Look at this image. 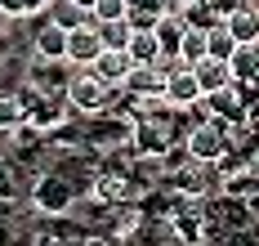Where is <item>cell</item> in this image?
Wrapping results in <instances>:
<instances>
[{
    "instance_id": "6da1fadb",
    "label": "cell",
    "mask_w": 259,
    "mask_h": 246,
    "mask_svg": "<svg viewBox=\"0 0 259 246\" xmlns=\"http://www.w3.org/2000/svg\"><path fill=\"white\" fill-rule=\"evenodd\" d=\"M27 201H31L36 215L63 219L72 206H76V184H72L63 170H40V175L31 179V188H27Z\"/></svg>"
},
{
    "instance_id": "7a4b0ae2",
    "label": "cell",
    "mask_w": 259,
    "mask_h": 246,
    "mask_svg": "<svg viewBox=\"0 0 259 246\" xmlns=\"http://www.w3.org/2000/svg\"><path fill=\"white\" fill-rule=\"evenodd\" d=\"M63 99H67L72 116H99V112L112 108L116 90L103 85L90 67H72V76H67V85H63Z\"/></svg>"
},
{
    "instance_id": "3957f363",
    "label": "cell",
    "mask_w": 259,
    "mask_h": 246,
    "mask_svg": "<svg viewBox=\"0 0 259 246\" xmlns=\"http://www.w3.org/2000/svg\"><path fill=\"white\" fill-rule=\"evenodd\" d=\"M183 148L192 161H206V166H219L228 157V126L214 121V116H197L188 130H183Z\"/></svg>"
},
{
    "instance_id": "277c9868",
    "label": "cell",
    "mask_w": 259,
    "mask_h": 246,
    "mask_svg": "<svg viewBox=\"0 0 259 246\" xmlns=\"http://www.w3.org/2000/svg\"><path fill=\"white\" fill-rule=\"evenodd\" d=\"M23 99H27V126H31V130H40V135H50V130H63V126L72 121V108H67V99H63V94L23 90Z\"/></svg>"
},
{
    "instance_id": "5b68a950",
    "label": "cell",
    "mask_w": 259,
    "mask_h": 246,
    "mask_svg": "<svg viewBox=\"0 0 259 246\" xmlns=\"http://www.w3.org/2000/svg\"><path fill=\"white\" fill-rule=\"evenodd\" d=\"M90 197L99 206H121V201H134L139 188H134V175L125 166H103V170L90 175Z\"/></svg>"
},
{
    "instance_id": "8992f818",
    "label": "cell",
    "mask_w": 259,
    "mask_h": 246,
    "mask_svg": "<svg viewBox=\"0 0 259 246\" xmlns=\"http://www.w3.org/2000/svg\"><path fill=\"white\" fill-rule=\"evenodd\" d=\"M201 112L214 116V121H224V126H241L246 121V85H224V90H210L201 94Z\"/></svg>"
},
{
    "instance_id": "52a82bcc",
    "label": "cell",
    "mask_w": 259,
    "mask_h": 246,
    "mask_svg": "<svg viewBox=\"0 0 259 246\" xmlns=\"http://www.w3.org/2000/svg\"><path fill=\"white\" fill-rule=\"evenodd\" d=\"M161 94H165V103L175 112H188L201 103V85H197V76H192V67L188 63H175L170 72H165V85H161Z\"/></svg>"
},
{
    "instance_id": "ba28073f",
    "label": "cell",
    "mask_w": 259,
    "mask_h": 246,
    "mask_svg": "<svg viewBox=\"0 0 259 246\" xmlns=\"http://www.w3.org/2000/svg\"><path fill=\"white\" fill-rule=\"evenodd\" d=\"M67 76H72V63H67V58H31V67H27V90L63 94Z\"/></svg>"
},
{
    "instance_id": "9c48e42d",
    "label": "cell",
    "mask_w": 259,
    "mask_h": 246,
    "mask_svg": "<svg viewBox=\"0 0 259 246\" xmlns=\"http://www.w3.org/2000/svg\"><path fill=\"white\" fill-rule=\"evenodd\" d=\"M99 50H103V40H99V27H94V18L67 31V63H72V67H90V63L99 58Z\"/></svg>"
},
{
    "instance_id": "30bf717a",
    "label": "cell",
    "mask_w": 259,
    "mask_h": 246,
    "mask_svg": "<svg viewBox=\"0 0 259 246\" xmlns=\"http://www.w3.org/2000/svg\"><path fill=\"white\" fill-rule=\"evenodd\" d=\"M31 54L36 58H67V27L40 18L36 31H31Z\"/></svg>"
},
{
    "instance_id": "8fae6325",
    "label": "cell",
    "mask_w": 259,
    "mask_h": 246,
    "mask_svg": "<svg viewBox=\"0 0 259 246\" xmlns=\"http://www.w3.org/2000/svg\"><path fill=\"white\" fill-rule=\"evenodd\" d=\"M224 27H228L233 40H259V5L255 0H237L224 14Z\"/></svg>"
},
{
    "instance_id": "7c38bea8",
    "label": "cell",
    "mask_w": 259,
    "mask_h": 246,
    "mask_svg": "<svg viewBox=\"0 0 259 246\" xmlns=\"http://www.w3.org/2000/svg\"><path fill=\"white\" fill-rule=\"evenodd\" d=\"M130 67H134V58H130L125 50H99V58L90 63V72H94L103 85H112V90H121V81H125Z\"/></svg>"
},
{
    "instance_id": "4fadbf2b",
    "label": "cell",
    "mask_w": 259,
    "mask_h": 246,
    "mask_svg": "<svg viewBox=\"0 0 259 246\" xmlns=\"http://www.w3.org/2000/svg\"><path fill=\"white\" fill-rule=\"evenodd\" d=\"M237 85H259V40H237V50L228 54Z\"/></svg>"
},
{
    "instance_id": "5bb4252c",
    "label": "cell",
    "mask_w": 259,
    "mask_h": 246,
    "mask_svg": "<svg viewBox=\"0 0 259 246\" xmlns=\"http://www.w3.org/2000/svg\"><path fill=\"white\" fill-rule=\"evenodd\" d=\"M192 76H197V85H201V94H210V90H224V85H233V67H228V58H197L192 63Z\"/></svg>"
},
{
    "instance_id": "9a60e30c",
    "label": "cell",
    "mask_w": 259,
    "mask_h": 246,
    "mask_svg": "<svg viewBox=\"0 0 259 246\" xmlns=\"http://www.w3.org/2000/svg\"><path fill=\"white\" fill-rule=\"evenodd\" d=\"M27 188H31V179L23 175V166L9 161V157H0V201L5 206H14V201H23Z\"/></svg>"
},
{
    "instance_id": "2e32d148",
    "label": "cell",
    "mask_w": 259,
    "mask_h": 246,
    "mask_svg": "<svg viewBox=\"0 0 259 246\" xmlns=\"http://www.w3.org/2000/svg\"><path fill=\"white\" fill-rule=\"evenodd\" d=\"M125 54L134 58V63H161V40H156V31L152 27H134L130 31V45H125Z\"/></svg>"
},
{
    "instance_id": "e0dca14e",
    "label": "cell",
    "mask_w": 259,
    "mask_h": 246,
    "mask_svg": "<svg viewBox=\"0 0 259 246\" xmlns=\"http://www.w3.org/2000/svg\"><path fill=\"white\" fill-rule=\"evenodd\" d=\"M27 121V99L23 90H0V135H9L14 126Z\"/></svg>"
},
{
    "instance_id": "ac0fdd59",
    "label": "cell",
    "mask_w": 259,
    "mask_h": 246,
    "mask_svg": "<svg viewBox=\"0 0 259 246\" xmlns=\"http://www.w3.org/2000/svg\"><path fill=\"white\" fill-rule=\"evenodd\" d=\"M45 18L72 31V27H80V23H90V9L76 5V0H50V5H45Z\"/></svg>"
},
{
    "instance_id": "d6986e66",
    "label": "cell",
    "mask_w": 259,
    "mask_h": 246,
    "mask_svg": "<svg viewBox=\"0 0 259 246\" xmlns=\"http://www.w3.org/2000/svg\"><path fill=\"white\" fill-rule=\"evenodd\" d=\"M99 27V40H103V50H125L130 45V18H112V23H94Z\"/></svg>"
},
{
    "instance_id": "ffe728a7",
    "label": "cell",
    "mask_w": 259,
    "mask_h": 246,
    "mask_svg": "<svg viewBox=\"0 0 259 246\" xmlns=\"http://www.w3.org/2000/svg\"><path fill=\"white\" fill-rule=\"evenodd\" d=\"M179 63H188V67H192V63H197V58H206V31L201 27H188L183 31V40H179Z\"/></svg>"
},
{
    "instance_id": "44dd1931",
    "label": "cell",
    "mask_w": 259,
    "mask_h": 246,
    "mask_svg": "<svg viewBox=\"0 0 259 246\" xmlns=\"http://www.w3.org/2000/svg\"><path fill=\"white\" fill-rule=\"evenodd\" d=\"M233 50H237V40L228 36V27H224V23H214V27L206 31V54H210V58H228Z\"/></svg>"
},
{
    "instance_id": "7402d4cb",
    "label": "cell",
    "mask_w": 259,
    "mask_h": 246,
    "mask_svg": "<svg viewBox=\"0 0 259 246\" xmlns=\"http://www.w3.org/2000/svg\"><path fill=\"white\" fill-rule=\"evenodd\" d=\"M125 14H130L125 0H94L90 5V18L94 23H112V18H125Z\"/></svg>"
},
{
    "instance_id": "603a6c76",
    "label": "cell",
    "mask_w": 259,
    "mask_h": 246,
    "mask_svg": "<svg viewBox=\"0 0 259 246\" xmlns=\"http://www.w3.org/2000/svg\"><path fill=\"white\" fill-rule=\"evenodd\" d=\"M45 5H50V0H23V18H36V14H45Z\"/></svg>"
},
{
    "instance_id": "cb8c5ba5",
    "label": "cell",
    "mask_w": 259,
    "mask_h": 246,
    "mask_svg": "<svg viewBox=\"0 0 259 246\" xmlns=\"http://www.w3.org/2000/svg\"><path fill=\"white\" fill-rule=\"evenodd\" d=\"M130 9H156V14H161V9H165V0H125Z\"/></svg>"
},
{
    "instance_id": "d4e9b609",
    "label": "cell",
    "mask_w": 259,
    "mask_h": 246,
    "mask_svg": "<svg viewBox=\"0 0 259 246\" xmlns=\"http://www.w3.org/2000/svg\"><path fill=\"white\" fill-rule=\"evenodd\" d=\"M5 23H9V18H5V9H0V31H5Z\"/></svg>"
},
{
    "instance_id": "484cf974",
    "label": "cell",
    "mask_w": 259,
    "mask_h": 246,
    "mask_svg": "<svg viewBox=\"0 0 259 246\" xmlns=\"http://www.w3.org/2000/svg\"><path fill=\"white\" fill-rule=\"evenodd\" d=\"M76 5H85V9H90V5H94V0H76Z\"/></svg>"
}]
</instances>
